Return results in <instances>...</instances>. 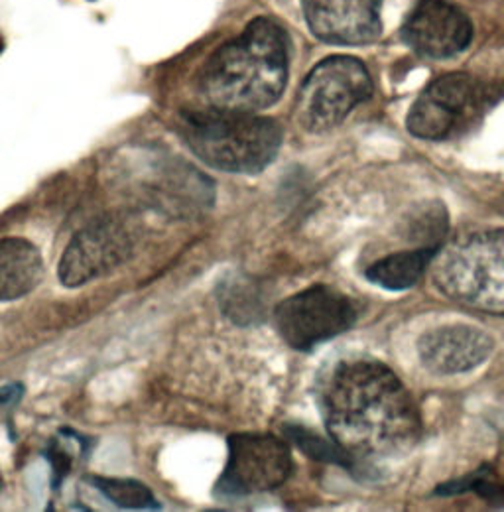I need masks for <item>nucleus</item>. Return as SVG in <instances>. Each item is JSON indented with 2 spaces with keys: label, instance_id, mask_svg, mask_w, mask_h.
Masks as SVG:
<instances>
[{
  "label": "nucleus",
  "instance_id": "nucleus-16",
  "mask_svg": "<svg viewBox=\"0 0 504 512\" xmlns=\"http://www.w3.org/2000/svg\"><path fill=\"white\" fill-rule=\"evenodd\" d=\"M449 219L441 203H426L410 213L406 219V239L418 247L441 249V241L447 233Z\"/></svg>",
  "mask_w": 504,
  "mask_h": 512
},
{
  "label": "nucleus",
  "instance_id": "nucleus-18",
  "mask_svg": "<svg viewBox=\"0 0 504 512\" xmlns=\"http://www.w3.org/2000/svg\"><path fill=\"white\" fill-rule=\"evenodd\" d=\"M93 485L97 487L99 493H103L113 505L121 509H158L160 505L156 503L152 491L134 479H115V477H95Z\"/></svg>",
  "mask_w": 504,
  "mask_h": 512
},
{
  "label": "nucleus",
  "instance_id": "nucleus-2",
  "mask_svg": "<svg viewBox=\"0 0 504 512\" xmlns=\"http://www.w3.org/2000/svg\"><path fill=\"white\" fill-rule=\"evenodd\" d=\"M288 38L268 18H256L203 67L199 89L209 107L258 113L272 107L288 83Z\"/></svg>",
  "mask_w": 504,
  "mask_h": 512
},
{
  "label": "nucleus",
  "instance_id": "nucleus-4",
  "mask_svg": "<svg viewBox=\"0 0 504 512\" xmlns=\"http://www.w3.org/2000/svg\"><path fill=\"white\" fill-rule=\"evenodd\" d=\"M434 282L449 300L504 316V231L465 235L434 258Z\"/></svg>",
  "mask_w": 504,
  "mask_h": 512
},
{
  "label": "nucleus",
  "instance_id": "nucleus-17",
  "mask_svg": "<svg viewBox=\"0 0 504 512\" xmlns=\"http://www.w3.org/2000/svg\"><path fill=\"white\" fill-rule=\"evenodd\" d=\"M292 442L302 449L304 453H308L312 459L317 461H325V463H335V465H341L345 469H349L351 473H361L363 477L369 473L365 471L367 465L361 463L357 459V455H353L351 451H347L345 448H341L335 440H321L319 436H315L312 432L304 430V428H290L288 430Z\"/></svg>",
  "mask_w": 504,
  "mask_h": 512
},
{
  "label": "nucleus",
  "instance_id": "nucleus-20",
  "mask_svg": "<svg viewBox=\"0 0 504 512\" xmlns=\"http://www.w3.org/2000/svg\"><path fill=\"white\" fill-rule=\"evenodd\" d=\"M22 384H8L0 388V404H14L22 396Z\"/></svg>",
  "mask_w": 504,
  "mask_h": 512
},
{
  "label": "nucleus",
  "instance_id": "nucleus-3",
  "mask_svg": "<svg viewBox=\"0 0 504 512\" xmlns=\"http://www.w3.org/2000/svg\"><path fill=\"white\" fill-rule=\"evenodd\" d=\"M180 134L203 164L229 174H260L282 146V128L274 119L215 107L184 113Z\"/></svg>",
  "mask_w": 504,
  "mask_h": 512
},
{
  "label": "nucleus",
  "instance_id": "nucleus-12",
  "mask_svg": "<svg viewBox=\"0 0 504 512\" xmlns=\"http://www.w3.org/2000/svg\"><path fill=\"white\" fill-rule=\"evenodd\" d=\"M493 339L473 325H443L418 341L422 365L436 375H459L481 367L493 353Z\"/></svg>",
  "mask_w": 504,
  "mask_h": 512
},
{
  "label": "nucleus",
  "instance_id": "nucleus-1",
  "mask_svg": "<svg viewBox=\"0 0 504 512\" xmlns=\"http://www.w3.org/2000/svg\"><path fill=\"white\" fill-rule=\"evenodd\" d=\"M319 404L329 436L353 455H402L422 432L406 386L375 359L337 363L323 379Z\"/></svg>",
  "mask_w": 504,
  "mask_h": 512
},
{
  "label": "nucleus",
  "instance_id": "nucleus-13",
  "mask_svg": "<svg viewBox=\"0 0 504 512\" xmlns=\"http://www.w3.org/2000/svg\"><path fill=\"white\" fill-rule=\"evenodd\" d=\"M44 278V258L26 239L0 241V302H14L34 292Z\"/></svg>",
  "mask_w": 504,
  "mask_h": 512
},
{
  "label": "nucleus",
  "instance_id": "nucleus-19",
  "mask_svg": "<svg viewBox=\"0 0 504 512\" xmlns=\"http://www.w3.org/2000/svg\"><path fill=\"white\" fill-rule=\"evenodd\" d=\"M467 491H475L491 505H499V507L504 505V487L493 477L491 469H487V467L475 471L473 475L457 479L453 483L441 485L438 495H459V493H467Z\"/></svg>",
  "mask_w": 504,
  "mask_h": 512
},
{
  "label": "nucleus",
  "instance_id": "nucleus-15",
  "mask_svg": "<svg viewBox=\"0 0 504 512\" xmlns=\"http://www.w3.org/2000/svg\"><path fill=\"white\" fill-rule=\"evenodd\" d=\"M219 304L227 318L241 325H251L262 318V300L258 288L247 278H229L219 286Z\"/></svg>",
  "mask_w": 504,
  "mask_h": 512
},
{
  "label": "nucleus",
  "instance_id": "nucleus-14",
  "mask_svg": "<svg viewBox=\"0 0 504 512\" xmlns=\"http://www.w3.org/2000/svg\"><path fill=\"white\" fill-rule=\"evenodd\" d=\"M440 249L418 247L414 251H404L396 255L384 256L365 270L367 280L384 290H408L424 276L426 268L434 262Z\"/></svg>",
  "mask_w": 504,
  "mask_h": 512
},
{
  "label": "nucleus",
  "instance_id": "nucleus-7",
  "mask_svg": "<svg viewBox=\"0 0 504 512\" xmlns=\"http://www.w3.org/2000/svg\"><path fill=\"white\" fill-rule=\"evenodd\" d=\"M355 320L357 312L351 300L329 286L308 288L284 300L274 312L280 337L298 351H312L349 331Z\"/></svg>",
  "mask_w": 504,
  "mask_h": 512
},
{
  "label": "nucleus",
  "instance_id": "nucleus-21",
  "mask_svg": "<svg viewBox=\"0 0 504 512\" xmlns=\"http://www.w3.org/2000/svg\"><path fill=\"white\" fill-rule=\"evenodd\" d=\"M0 487H2V481H0Z\"/></svg>",
  "mask_w": 504,
  "mask_h": 512
},
{
  "label": "nucleus",
  "instance_id": "nucleus-5",
  "mask_svg": "<svg viewBox=\"0 0 504 512\" xmlns=\"http://www.w3.org/2000/svg\"><path fill=\"white\" fill-rule=\"evenodd\" d=\"M503 85L467 73H449L430 83L412 105L406 127L422 140H445L471 127L503 97Z\"/></svg>",
  "mask_w": 504,
  "mask_h": 512
},
{
  "label": "nucleus",
  "instance_id": "nucleus-11",
  "mask_svg": "<svg viewBox=\"0 0 504 512\" xmlns=\"http://www.w3.org/2000/svg\"><path fill=\"white\" fill-rule=\"evenodd\" d=\"M382 0H302L306 22L315 38L333 46H363L380 32Z\"/></svg>",
  "mask_w": 504,
  "mask_h": 512
},
{
  "label": "nucleus",
  "instance_id": "nucleus-6",
  "mask_svg": "<svg viewBox=\"0 0 504 512\" xmlns=\"http://www.w3.org/2000/svg\"><path fill=\"white\" fill-rule=\"evenodd\" d=\"M373 95V79L363 62L331 56L315 65L296 99V119L308 132L339 127L347 115Z\"/></svg>",
  "mask_w": 504,
  "mask_h": 512
},
{
  "label": "nucleus",
  "instance_id": "nucleus-9",
  "mask_svg": "<svg viewBox=\"0 0 504 512\" xmlns=\"http://www.w3.org/2000/svg\"><path fill=\"white\" fill-rule=\"evenodd\" d=\"M134 229L121 217L97 219L81 229L60 260V280L67 288L83 286L119 268L134 251Z\"/></svg>",
  "mask_w": 504,
  "mask_h": 512
},
{
  "label": "nucleus",
  "instance_id": "nucleus-10",
  "mask_svg": "<svg viewBox=\"0 0 504 512\" xmlns=\"http://www.w3.org/2000/svg\"><path fill=\"white\" fill-rule=\"evenodd\" d=\"M404 42L420 56L445 60L473 40V24L447 0H420L402 28Z\"/></svg>",
  "mask_w": 504,
  "mask_h": 512
},
{
  "label": "nucleus",
  "instance_id": "nucleus-8",
  "mask_svg": "<svg viewBox=\"0 0 504 512\" xmlns=\"http://www.w3.org/2000/svg\"><path fill=\"white\" fill-rule=\"evenodd\" d=\"M294 469L292 453L272 434H235L229 438L227 467L217 483L223 497H247L278 489Z\"/></svg>",
  "mask_w": 504,
  "mask_h": 512
}]
</instances>
